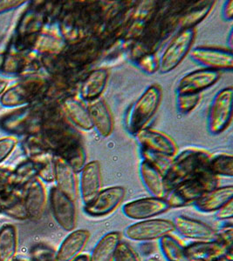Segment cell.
Returning a JSON list of instances; mask_svg holds the SVG:
<instances>
[{
  "mask_svg": "<svg viewBox=\"0 0 233 261\" xmlns=\"http://www.w3.org/2000/svg\"><path fill=\"white\" fill-rule=\"evenodd\" d=\"M113 261H141V258L128 242L122 241L118 245Z\"/></svg>",
  "mask_w": 233,
  "mask_h": 261,
  "instance_id": "obj_41",
  "label": "cell"
},
{
  "mask_svg": "<svg viewBox=\"0 0 233 261\" xmlns=\"http://www.w3.org/2000/svg\"><path fill=\"white\" fill-rule=\"evenodd\" d=\"M25 3L26 1L23 0H0V14L17 9Z\"/></svg>",
  "mask_w": 233,
  "mask_h": 261,
  "instance_id": "obj_47",
  "label": "cell"
},
{
  "mask_svg": "<svg viewBox=\"0 0 233 261\" xmlns=\"http://www.w3.org/2000/svg\"><path fill=\"white\" fill-rule=\"evenodd\" d=\"M209 261H232V255L229 253H225V254L216 257Z\"/></svg>",
  "mask_w": 233,
  "mask_h": 261,
  "instance_id": "obj_49",
  "label": "cell"
},
{
  "mask_svg": "<svg viewBox=\"0 0 233 261\" xmlns=\"http://www.w3.org/2000/svg\"><path fill=\"white\" fill-rule=\"evenodd\" d=\"M23 193L20 190L9 189L0 192V214L18 220H28L23 204Z\"/></svg>",
  "mask_w": 233,
  "mask_h": 261,
  "instance_id": "obj_31",
  "label": "cell"
},
{
  "mask_svg": "<svg viewBox=\"0 0 233 261\" xmlns=\"http://www.w3.org/2000/svg\"><path fill=\"white\" fill-rule=\"evenodd\" d=\"M189 57L203 68L214 71H231L233 69L232 50L228 48L197 46L192 48Z\"/></svg>",
  "mask_w": 233,
  "mask_h": 261,
  "instance_id": "obj_12",
  "label": "cell"
},
{
  "mask_svg": "<svg viewBox=\"0 0 233 261\" xmlns=\"http://www.w3.org/2000/svg\"><path fill=\"white\" fill-rule=\"evenodd\" d=\"M60 107L66 119L76 129L84 130L93 129V124L87 107H85L80 98H75L72 95L68 96L61 101Z\"/></svg>",
  "mask_w": 233,
  "mask_h": 261,
  "instance_id": "obj_24",
  "label": "cell"
},
{
  "mask_svg": "<svg viewBox=\"0 0 233 261\" xmlns=\"http://www.w3.org/2000/svg\"><path fill=\"white\" fill-rule=\"evenodd\" d=\"M159 249L166 261H191L186 254L185 246L172 234L165 235L158 241Z\"/></svg>",
  "mask_w": 233,
  "mask_h": 261,
  "instance_id": "obj_36",
  "label": "cell"
},
{
  "mask_svg": "<svg viewBox=\"0 0 233 261\" xmlns=\"http://www.w3.org/2000/svg\"><path fill=\"white\" fill-rule=\"evenodd\" d=\"M41 124V113L37 104L16 108L0 119L1 130L18 136L40 134Z\"/></svg>",
  "mask_w": 233,
  "mask_h": 261,
  "instance_id": "obj_4",
  "label": "cell"
},
{
  "mask_svg": "<svg viewBox=\"0 0 233 261\" xmlns=\"http://www.w3.org/2000/svg\"><path fill=\"white\" fill-rule=\"evenodd\" d=\"M125 195V188L119 186L102 189L91 201L84 205V213L92 218L107 216L119 207Z\"/></svg>",
  "mask_w": 233,
  "mask_h": 261,
  "instance_id": "obj_13",
  "label": "cell"
},
{
  "mask_svg": "<svg viewBox=\"0 0 233 261\" xmlns=\"http://www.w3.org/2000/svg\"><path fill=\"white\" fill-rule=\"evenodd\" d=\"M174 231L172 220L161 218L140 220L126 227L123 234L128 240L138 242L159 241L165 235Z\"/></svg>",
  "mask_w": 233,
  "mask_h": 261,
  "instance_id": "obj_9",
  "label": "cell"
},
{
  "mask_svg": "<svg viewBox=\"0 0 233 261\" xmlns=\"http://www.w3.org/2000/svg\"><path fill=\"white\" fill-rule=\"evenodd\" d=\"M108 80V69L96 68L88 72L79 88V98L82 102L91 103L101 98Z\"/></svg>",
  "mask_w": 233,
  "mask_h": 261,
  "instance_id": "obj_21",
  "label": "cell"
},
{
  "mask_svg": "<svg viewBox=\"0 0 233 261\" xmlns=\"http://www.w3.org/2000/svg\"><path fill=\"white\" fill-rule=\"evenodd\" d=\"M87 111L93 124V129L101 136H110L114 130V119L110 109L102 98L87 104Z\"/></svg>",
  "mask_w": 233,
  "mask_h": 261,
  "instance_id": "obj_25",
  "label": "cell"
},
{
  "mask_svg": "<svg viewBox=\"0 0 233 261\" xmlns=\"http://www.w3.org/2000/svg\"><path fill=\"white\" fill-rule=\"evenodd\" d=\"M233 90L231 86L220 90L213 97L207 116V129L212 135L223 133L232 119Z\"/></svg>",
  "mask_w": 233,
  "mask_h": 261,
  "instance_id": "obj_6",
  "label": "cell"
},
{
  "mask_svg": "<svg viewBox=\"0 0 233 261\" xmlns=\"http://www.w3.org/2000/svg\"><path fill=\"white\" fill-rule=\"evenodd\" d=\"M233 197V187L231 185L217 187L207 192L200 199L195 202L193 206L196 210L203 214L216 213L219 208L231 200Z\"/></svg>",
  "mask_w": 233,
  "mask_h": 261,
  "instance_id": "obj_26",
  "label": "cell"
},
{
  "mask_svg": "<svg viewBox=\"0 0 233 261\" xmlns=\"http://www.w3.org/2000/svg\"><path fill=\"white\" fill-rule=\"evenodd\" d=\"M23 150L27 160L36 161L39 158L50 152L40 134L27 136L23 142Z\"/></svg>",
  "mask_w": 233,
  "mask_h": 261,
  "instance_id": "obj_38",
  "label": "cell"
},
{
  "mask_svg": "<svg viewBox=\"0 0 233 261\" xmlns=\"http://www.w3.org/2000/svg\"><path fill=\"white\" fill-rule=\"evenodd\" d=\"M222 18L225 21H231L233 19V1L228 0L224 3L222 9Z\"/></svg>",
  "mask_w": 233,
  "mask_h": 261,
  "instance_id": "obj_48",
  "label": "cell"
},
{
  "mask_svg": "<svg viewBox=\"0 0 233 261\" xmlns=\"http://www.w3.org/2000/svg\"><path fill=\"white\" fill-rule=\"evenodd\" d=\"M34 53L18 54L0 53V73L8 76L32 77L42 68L40 58Z\"/></svg>",
  "mask_w": 233,
  "mask_h": 261,
  "instance_id": "obj_10",
  "label": "cell"
},
{
  "mask_svg": "<svg viewBox=\"0 0 233 261\" xmlns=\"http://www.w3.org/2000/svg\"><path fill=\"white\" fill-rule=\"evenodd\" d=\"M139 175L145 189L150 196L165 198V196L167 195L165 185V174L156 167L142 160L139 165Z\"/></svg>",
  "mask_w": 233,
  "mask_h": 261,
  "instance_id": "obj_27",
  "label": "cell"
},
{
  "mask_svg": "<svg viewBox=\"0 0 233 261\" xmlns=\"http://www.w3.org/2000/svg\"><path fill=\"white\" fill-rule=\"evenodd\" d=\"M54 187L75 201L79 197L77 172L57 156H54Z\"/></svg>",
  "mask_w": 233,
  "mask_h": 261,
  "instance_id": "obj_22",
  "label": "cell"
},
{
  "mask_svg": "<svg viewBox=\"0 0 233 261\" xmlns=\"http://www.w3.org/2000/svg\"><path fill=\"white\" fill-rule=\"evenodd\" d=\"M135 137L143 151L171 160L177 153L176 143L171 137L159 130L147 127L141 130Z\"/></svg>",
  "mask_w": 233,
  "mask_h": 261,
  "instance_id": "obj_14",
  "label": "cell"
},
{
  "mask_svg": "<svg viewBox=\"0 0 233 261\" xmlns=\"http://www.w3.org/2000/svg\"><path fill=\"white\" fill-rule=\"evenodd\" d=\"M51 261H57V260H56V259H54V260H51Z\"/></svg>",
  "mask_w": 233,
  "mask_h": 261,
  "instance_id": "obj_54",
  "label": "cell"
},
{
  "mask_svg": "<svg viewBox=\"0 0 233 261\" xmlns=\"http://www.w3.org/2000/svg\"><path fill=\"white\" fill-rule=\"evenodd\" d=\"M185 252L191 261H209L229 253L218 241H194L185 246Z\"/></svg>",
  "mask_w": 233,
  "mask_h": 261,
  "instance_id": "obj_30",
  "label": "cell"
},
{
  "mask_svg": "<svg viewBox=\"0 0 233 261\" xmlns=\"http://www.w3.org/2000/svg\"><path fill=\"white\" fill-rule=\"evenodd\" d=\"M201 94H176V108L182 114H189L198 106Z\"/></svg>",
  "mask_w": 233,
  "mask_h": 261,
  "instance_id": "obj_40",
  "label": "cell"
},
{
  "mask_svg": "<svg viewBox=\"0 0 233 261\" xmlns=\"http://www.w3.org/2000/svg\"><path fill=\"white\" fill-rule=\"evenodd\" d=\"M18 250V234L15 227L6 224L0 228V261H13Z\"/></svg>",
  "mask_w": 233,
  "mask_h": 261,
  "instance_id": "obj_35",
  "label": "cell"
},
{
  "mask_svg": "<svg viewBox=\"0 0 233 261\" xmlns=\"http://www.w3.org/2000/svg\"><path fill=\"white\" fill-rule=\"evenodd\" d=\"M218 177L205 169L176 186L165 196L171 208L193 205L207 192L218 187Z\"/></svg>",
  "mask_w": 233,
  "mask_h": 261,
  "instance_id": "obj_3",
  "label": "cell"
},
{
  "mask_svg": "<svg viewBox=\"0 0 233 261\" xmlns=\"http://www.w3.org/2000/svg\"><path fill=\"white\" fill-rule=\"evenodd\" d=\"M54 156H57L66 161L77 173L87 164V153L81 139L73 141L60 149L54 153Z\"/></svg>",
  "mask_w": 233,
  "mask_h": 261,
  "instance_id": "obj_33",
  "label": "cell"
},
{
  "mask_svg": "<svg viewBox=\"0 0 233 261\" xmlns=\"http://www.w3.org/2000/svg\"><path fill=\"white\" fill-rule=\"evenodd\" d=\"M90 232L86 229H78L70 231L56 251L57 261H74L81 255L89 241Z\"/></svg>",
  "mask_w": 233,
  "mask_h": 261,
  "instance_id": "obj_23",
  "label": "cell"
},
{
  "mask_svg": "<svg viewBox=\"0 0 233 261\" xmlns=\"http://www.w3.org/2000/svg\"><path fill=\"white\" fill-rule=\"evenodd\" d=\"M12 188V171L0 169V192Z\"/></svg>",
  "mask_w": 233,
  "mask_h": 261,
  "instance_id": "obj_46",
  "label": "cell"
},
{
  "mask_svg": "<svg viewBox=\"0 0 233 261\" xmlns=\"http://www.w3.org/2000/svg\"><path fill=\"white\" fill-rule=\"evenodd\" d=\"M122 241V233L113 231L103 235L96 244L89 261H113L117 247Z\"/></svg>",
  "mask_w": 233,
  "mask_h": 261,
  "instance_id": "obj_32",
  "label": "cell"
},
{
  "mask_svg": "<svg viewBox=\"0 0 233 261\" xmlns=\"http://www.w3.org/2000/svg\"><path fill=\"white\" fill-rule=\"evenodd\" d=\"M39 170V164L31 160H27L19 164L12 171V188L16 190H24L27 185L38 178Z\"/></svg>",
  "mask_w": 233,
  "mask_h": 261,
  "instance_id": "obj_34",
  "label": "cell"
},
{
  "mask_svg": "<svg viewBox=\"0 0 233 261\" xmlns=\"http://www.w3.org/2000/svg\"><path fill=\"white\" fill-rule=\"evenodd\" d=\"M52 214L58 225L66 231L75 230L77 226V208L75 200L53 187L48 196Z\"/></svg>",
  "mask_w": 233,
  "mask_h": 261,
  "instance_id": "obj_11",
  "label": "cell"
},
{
  "mask_svg": "<svg viewBox=\"0 0 233 261\" xmlns=\"http://www.w3.org/2000/svg\"><path fill=\"white\" fill-rule=\"evenodd\" d=\"M196 32L195 28L180 30L167 45L159 60L158 71L166 74L176 68L192 50Z\"/></svg>",
  "mask_w": 233,
  "mask_h": 261,
  "instance_id": "obj_7",
  "label": "cell"
},
{
  "mask_svg": "<svg viewBox=\"0 0 233 261\" xmlns=\"http://www.w3.org/2000/svg\"><path fill=\"white\" fill-rule=\"evenodd\" d=\"M145 261H161L160 258H157V257H155V256H151V257H149V258H147L145 259Z\"/></svg>",
  "mask_w": 233,
  "mask_h": 261,
  "instance_id": "obj_52",
  "label": "cell"
},
{
  "mask_svg": "<svg viewBox=\"0 0 233 261\" xmlns=\"http://www.w3.org/2000/svg\"><path fill=\"white\" fill-rule=\"evenodd\" d=\"M137 50L141 51V54H137L134 60L135 65L141 71H144L147 74H153L158 71L159 60L155 53H147L139 49Z\"/></svg>",
  "mask_w": 233,
  "mask_h": 261,
  "instance_id": "obj_39",
  "label": "cell"
},
{
  "mask_svg": "<svg viewBox=\"0 0 233 261\" xmlns=\"http://www.w3.org/2000/svg\"><path fill=\"white\" fill-rule=\"evenodd\" d=\"M45 2L40 5H32L18 21L16 28L15 37L30 38L38 35L48 22L45 15Z\"/></svg>",
  "mask_w": 233,
  "mask_h": 261,
  "instance_id": "obj_20",
  "label": "cell"
},
{
  "mask_svg": "<svg viewBox=\"0 0 233 261\" xmlns=\"http://www.w3.org/2000/svg\"><path fill=\"white\" fill-rule=\"evenodd\" d=\"M22 197L28 219L33 220L40 219L45 212L48 202V194L44 182L39 178H35L25 187Z\"/></svg>",
  "mask_w": 233,
  "mask_h": 261,
  "instance_id": "obj_19",
  "label": "cell"
},
{
  "mask_svg": "<svg viewBox=\"0 0 233 261\" xmlns=\"http://www.w3.org/2000/svg\"><path fill=\"white\" fill-rule=\"evenodd\" d=\"M218 239L217 241L227 250L229 253L232 254L233 228L232 225L229 224L223 226L220 230L217 231Z\"/></svg>",
  "mask_w": 233,
  "mask_h": 261,
  "instance_id": "obj_43",
  "label": "cell"
},
{
  "mask_svg": "<svg viewBox=\"0 0 233 261\" xmlns=\"http://www.w3.org/2000/svg\"><path fill=\"white\" fill-rule=\"evenodd\" d=\"M215 1H197L183 8L180 13L178 24L180 30L195 28L197 24L206 18L213 10Z\"/></svg>",
  "mask_w": 233,
  "mask_h": 261,
  "instance_id": "obj_29",
  "label": "cell"
},
{
  "mask_svg": "<svg viewBox=\"0 0 233 261\" xmlns=\"http://www.w3.org/2000/svg\"><path fill=\"white\" fill-rule=\"evenodd\" d=\"M216 219L218 220H230L233 217V199L219 208L215 213Z\"/></svg>",
  "mask_w": 233,
  "mask_h": 261,
  "instance_id": "obj_45",
  "label": "cell"
},
{
  "mask_svg": "<svg viewBox=\"0 0 233 261\" xmlns=\"http://www.w3.org/2000/svg\"><path fill=\"white\" fill-rule=\"evenodd\" d=\"M161 97L162 92L160 86L151 85L129 107L124 119V125L129 134L135 136L141 130L147 128L158 110Z\"/></svg>",
  "mask_w": 233,
  "mask_h": 261,
  "instance_id": "obj_2",
  "label": "cell"
},
{
  "mask_svg": "<svg viewBox=\"0 0 233 261\" xmlns=\"http://www.w3.org/2000/svg\"><path fill=\"white\" fill-rule=\"evenodd\" d=\"M56 251H54L50 246L45 245H39V246L33 247L32 250V259L33 261H51L55 258Z\"/></svg>",
  "mask_w": 233,
  "mask_h": 261,
  "instance_id": "obj_42",
  "label": "cell"
},
{
  "mask_svg": "<svg viewBox=\"0 0 233 261\" xmlns=\"http://www.w3.org/2000/svg\"><path fill=\"white\" fill-rule=\"evenodd\" d=\"M207 170L216 177L232 178L233 157L228 153H218L209 158Z\"/></svg>",
  "mask_w": 233,
  "mask_h": 261,
  "instance_id": "obj_37",
  "label": "cell"
},
{
  "mask_svg": "<svg viewBox=\"0 0 233 261\" xmlns=\"http://www.w3.org/2000/svg\"><path fill=\"white\" fill-rule=\"evenodd\" d=\"M79 174V195L84 205H86L102 190V168L100 162L97 161L87 162Z\"/></svg>",
  "mask_w": 233,
  "mask_h": 261,
  "instance_id": "obj_17",
  "label": "cell"
},
{
  "mask_svg": "<svg viewBox=\"0 0 233 261\" xmlns=\"http://www.w3.org/2000/svg\"><path fill=\"white\" fill-rule=\"evenodd\" d=\"M171 209L165 198L148 197L128 202L123 206V213L131 220H145L154 219Z\"/></svg>",
  "mask_w": 233,
  "mask_h": 261,
  "instance_id": "obj_15",
  "label": "cell"
},
{
  "mask_svg": "<svg viewBox=\"0 0 233 261\" xmlns=\"http://www.w3.org/2000/svg\"><path fill=\"white\" fill-rule=\"evenodd\" d=\"M48 80L39 77H25L4 92L0 98V104L8 108H18L36 104L41 100L48 87Z\"/></svg>",
  "mask_w": 233,
  "mask_h": 261,
  "instance_id": "obj_5",
  "label": "cell"
},
{
  "mask_svg": "<svg viewBox=\"0 0 233 261\" xmlns=\"http://www.w3.org/2000/svg\"><path fill=\"white\" fill-rule=\"evenodd\" d=\"M212 155L204 149L187 148L171 160L165 172V185L167 193L180 183L207 169Z\"/></svg>",
  "mask_w": 233,
  "mask_h": 261,
  "instance_id": "obj_1",
  "label": "cell"
},
{
  "mask_svg": "<svg viewBox=\"0 0 233 261\" xmlns=\"http://www.w3.org/2000/svg\"><path fill=\"white\" fill-rule=\"evenodd\" d=\"M74 261H89V256L87 255V254H81Z\"/></svg>",
  "mask_w": 233,
  "mask_h": 261,
  "instance_id": "obj_51",
  "label": "cell"
},
{
  "mask_svg": "<svg viewBox=\"0 0 233 261\" xmlns=\"http://www.w3.org/2000/svg\"><path fill=\"white\" fill-rule=\"evenodd\" d=\"M13 261H33L32 258L31 259H28V258H21V257H16L14 259H13Z\"/></svg>",
  "mask_w": 233,
  "mask_h": 261,
  "instance_id": "obj_53",
  "label": "cell"
},
{
  "mask_svg": "<svg viewBox=\"0 0 233 261\" xmlns=\"http://www.w3.org/2000/svg\"><path fill=\"white\" fill-rule=\"evenodd\" d=\"M67 43L63 39L60 31L43 30L37 36L33 53L39 56L60 55L66 49Z\"/></svg>",
  "mask_w": 233,
  "mask_h": 261,
  "instance_id": "obj_28",
  "label": "cell"
},
{
  "mask_svg": "<svg viewBox=\"0 0 233 261\" xmlns=\"http://www.w3.org/2000/svg\"><path fill=\"white\" fill-rule=\"evenodd\" d=\"M8 86V82L4 80H0V97L3 95L4 92H6Z\"/></svg>",
  "mask_w": 233,
  "mask_h": 261,
  "instance_id": "obj_50",
  "label": "cell"
},
{
  "mask_svg": "<svg viewBox=\"0 0 233 261\" xmlns=\"http://www.w3.org/2000/svg\"><path fill=\"white\" fill-rule=\"evenodd\" d=\"M102 41L97 36H85L67 44L61 55L75 69L95 62L102 53Z\"/></svg>",
  "mask_w": 233,
  "mask_h": 261,
  "instance_id": "obj_8",
  "label": "cell"
},
{
  "mask_svg": "<svg viewBox=\"0 0 233 261\" xmlns=\"http://www.w3.org/2000/svg\"><path fill=\"white\" fill-rule=\"evenodd\" d=\"M219 77V71L209 69L201 68L189 72L177 84L176 94H199L215 85Z\"/></svg>",
  "mask_w": 233,
  "mask_h": 261,
  "instance_id": "obj_18",
  "label": "cell"
},
{
  "mask_svg": "<svg viewBox=\"0 0 233 261\" xmlns=\"http://www.w3.org/2000/svg\"><path fill=\"white\" fill-rule=\"evenodd\" d=\"M174 231L194 241H217L218 232L212 226L191 217L176 216L172 220Z\"/></svg>",
  "mask_w": 233,
  "mask_h": 261,
  "instance_id": "obj_16",
  "label": "cell"
},
{
  "mask_svg": "<svg viewBox=\"0 0 233 261\" xmlns=\"http://www.w3.org/2000/svg\"><path fill=\"white\" fill-rule=\"evenodd\" d=\"M17 140L14 137H6L0 139V163L9 157L17 145Z\"/></svg>",
  "mask_w": 233,
  "mask_h": 261,
  "instance_id": "obj_44",
  "label": "cell"
}]
</instances>
